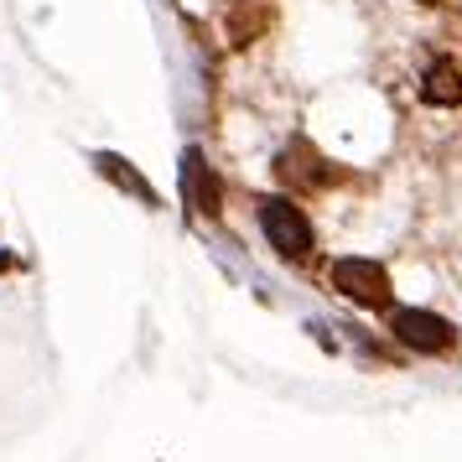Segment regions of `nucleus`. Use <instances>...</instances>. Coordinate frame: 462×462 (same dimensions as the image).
<instances>
[{
  "label": "nucleus",
  "instance_id": "nucleus-3",
  "mask_svg": "<svg viewBox=\"0 0 462 462\" xmlns=\"http://www.w3.org/2000/svg\"><path fill=\"white\" fill-rule=\"evenodd\" d=\"M390 328H395V337L405 343V348H416V354H441V348L452 343V328H447L437 312H416V307L395 312Z\"/></svg>",
  "mask_w": 462,
  "mask_h": 462
},
{
  "label": "nucleus",
  "instance_id": "nucleus-4",
  "mask_svg": "<svg viewBox=\"0 0 462 462\" xmlns=\"http://www.w3.org/2000/svg\"><path fill=\"white\" fill-rule=\"evenodd\" d=\"M420 94H426L431 105H462V73L452 63H431V73H426Z\"/></svg>",
  "mask_w": 462,
  "mask_h": 462
},
{
  "label": "nucleus",
  "instance_id": "nucleus-1",
  "mask_svg": "<svg viewBox=\"0 0 462 462\" xmlns=\"http://www.w3.org/2000/svg\"><path fill=\"white\" fill-rule=\"evenodd\" d=\"M260 224H265V234H271V245H275L281 254L301 260V254L312 250V224L301 218V208H296V203H281V198H271V203L260 208Z\"/></svg>",
  "mask_w": 462,
  "mask_h": 462
},
{
  "label": "nucleus",
  "instance_id": "nucleus-5",
  "mask_svg": "<svg viewBox=\"0 0 462 462\" xmlns=\"http://www.w3.org/2000/svg\"><path fill=\"white\" fill-rule=\"evenodd\" d=\"M188 192H192V208H218V182H203V156H198V151H192L188 156Z\"/></svg>",
  "mask_w": 462,
  "mask_h": 462
},
{
  "label": "nucleus",
  "instance_id": "nucleus-2",
  "mask_svg": "<svg viewBox=\"0 0 462 462\" xmlns=\"http://www.w3.org/2000/svg\"><path fill=\"white\" fill-rule=\"evenodd\" d=\"M333 286L348 296V301H358V307H384V301H390V275L379 271L374 260H337Z\"/></svg>",
  "mask_w": 462,
  "mask_h": 462
}]
</instances>
